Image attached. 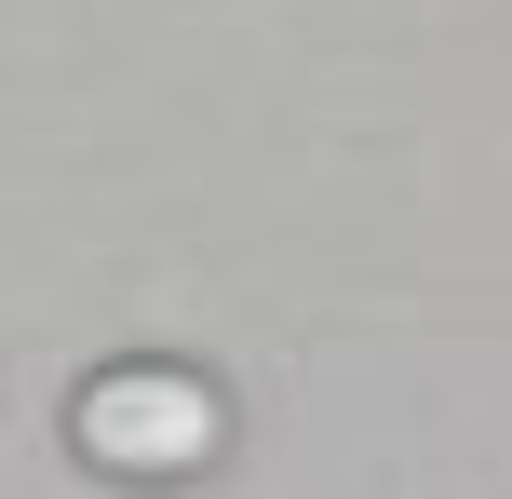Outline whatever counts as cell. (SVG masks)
<instances>
[{"label": "cell", "mask_w": 512, "mask_h": 499, "mask_svg": "<svg viewBox=\"0 0 512 499\" xmlns=\"http://www.w3.org/2000/svg\"><path fill=\"white\" fill-rule=\"evenodd\" d=\"M68 446L122 486H189V473L230 459V392L189 378V365H108V378L68 392Z\"/></svg>", "instance_id": "6da1fadb"}]
</instances>
